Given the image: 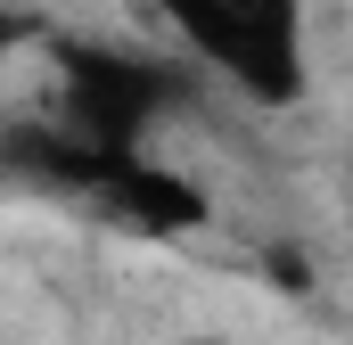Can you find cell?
<instances>
[{"label": "cell", "instance_id": "obj_1", "mask_svg": "<svg viewBox=\"0 0 353 345\" xmlns=\"http://www.w3.org/2000/svg\"><path fill=\"white\" fill-rule=\"evenodd\" d=\"M197 66H214L255 107L304 99V0H148Z\"/></svg>", "mask_w": 353, "mask_h": 345}, {"label": "cell", "instance_id": "obj_2", "mask_svg": "<svg viewBox=\"0 0 353 345\" xmlns=\"http://www.w3.org/2000/svg\"><path fill=\"white\" fill-rule=\"evenodd\" d=\"M189 99L173 58L115 50V41H58V132L83 148H140Z\"/></svg>", "mask_w": 353, "mask_h": 345}, {"label": "cell", "instance_id": "obj_3", "mask_svg": "<svg viewBox=\"0 0 353 345\" xmlns=\"http://www.w3.org/2000/svg\"><path fill=\"white\" fill-rule=\"evenodd\" d=\"M90 197L107 222H123V230H140V239H189V230H205L214 222V197L173 165H148L140 148H115V157H99L90 181L74 189Z\"/></svg>", "mask_w": 353, "mask_h": 345}, {"label": "cell", "instance_id": "obj_4", "mask_svg": "<svg viewBox=\"0 0 353 345\" xmlns=\"http://www.w3.org/2000/svg\"><path fill=\"white\" fill-rule=\"evenodd\" d=\"M25 41H33V17H25V8H0V66H8Z\"/></svg>", "mask_w": 353, "mask_h": 345}]
</instances>
